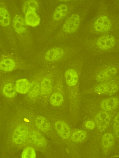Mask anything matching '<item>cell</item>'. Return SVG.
Masks as SVG:
<instances>
[{
  "instance_id": "obj_1",
  "label": "cell",
  "mask_w": 119,
  "mask_h": 158,
  "mask_svg": "<svg viewBox=\"0 0 119 158\" xmlns=\"http://www.w3.org/2000/svg\"><path fill=\"white\" fill-rule=\"evenodd\" d=\"M80 17L77 14H73L69 17L64 23L62 29L65 32L70 33L75 32L80 24Z\"/></svg>"
},
{
  "instance_id": "obj_2",
  "label": "cell",
  "mask_w": 119,
  "mask_h": 158,
  "mask_svg": "<svg viewBox=\"0 0 119 158\" xmlns=\"http://www.w3.org/2000/svg\"><path fill=\"white\" fill-rule=\"evenodd\" d=\"M118 90V86L114 82H106L101 83L96 86L94 90L99 94H105L112 95L117 92Z\"/></svg>"
},
{
  "instance_id": "obj_3",
  "label": "cell",
  "mask_w": 119,
  "mask_h": 158,
  "mask_svg": "<svg viewBox=\"0 0 119 158\" xmlns=\"http://www.w3.org/2000/svg\"><path fill=\"white\" fill-rule=\"evenodd\" d=\"M95 119L99 130L101 131H103L108 127L111 117L109 114L106 111H100L96 114Z\"/></svg>"
},
{
  "instance_id": "obj_4",
  "label": "cell",
  "mask_w": 119,
  "mask_h": 158,
  "mask_svg": "<svg viewBox=\"0 0 119 158\" xmlns=\"http://www.w3.org/2000/svg\"><path fill=\"white\" fill-rule=\"evenodd\" d=\"M28 133L27 127L25 125H20L16 128L14 132L13 140L16 144H21L26 140Z\"/></svg>"
},
{
  "instance_id": "obj_5",
  "label": "cell",
  "mask_w": 119,
  "mask_h": 158,
  "mask_svg": "<svg viewBox=\"0 0 119 158\" xmlns=\"http://www.w3.org/2000/svg\"><path fill=\"white\" fill-rule=\"evenodd\" d=\"M96 44L101 49L108 50L114 46L116 40L114 36L112 35H104L98 39Z\"/></svg>"
},
{
  "instance_id": "obj_6",
  "label": "cell",
  "mask_w": 119,
  "mask_h": 158,
  "mask_svg": "<svg viewBox=\"0 0 119 158\" xmlns=\"http://www.w3.org/2000/svg\"><path fill=\"white\" fill-rule=\"evenodd\" d=\"M36 8L29 7L25 13V21L26 24L33 27L38 25L40 21V18L36 12Z\"/></svg>"
},
{
  "instance_id": "obj_7",
  "label": "cell",
  "mask_w": 119,
  "mask_h": 158,
  "mask_svg": "<svg viewBox=\"0 0 119 158\" xmlns=\"http://www.w3.org/2000/svg\"><path fill=\"white\" fill-rule=\"evenodd\" d=\"M112 23L110 19L107 16L103 15L98 18L95 22L94 27L98 32L107 31L111 28Z\"/></svg>"
},
{
  "instance_id": "obj_8",
  "label": "cell",
  "mask_w": 119,
  "mask_h": 158,
  "mask_svg": "<svg viewBox=\"0 0 119 158\" xmlns=\"http://www.w3.org/2000/svg\"><path fill=\"white\" fill-rule=\"evenodd\" d=\"M117 70L113 67H109L99 73L96 76V80L99 82L106 81L114 77L117 74Z\"/></svg>"
},
{
  "instance_id": "obj_9",
  "label": "cell",
  "mask_w": 119,
  "mask_h": 158,
  "mask_svg": "<svg viewBox=\"0 0 119 158\" xmlns=\"http://www.w3.org/2000/svg\"><path fill=\"white\" fill-rule=\"evenodd\" d=\"M55 129L59 135L64 139H68L70 136L69 127L64 122L59 121L55 125Z\"/></svg>"
},
{
  "instance_id": "obj_10",
  "label": "cell",
  "mask_w": 119,
  "mask_h": 158,
  "mask_svg": "<svg viewBox=\"0 0 119 158\" xmlns=\"http://www.w3.org/2000/svg\"><path fill=\"white\" fill-rule=\"evenodd\" d=\"M64 54V51L63 49L60 48H52L46 53L45 58L48 61H54L61 58Z\"/></svg>"
},
{
  "instance_id": "obj_11",
  "label": "cell",
  "mask_w": 119,
  "mask_h": 158,
  "mask_svg": "<svg viewBox=\"0 0 119 158\" xmlns=\"http://www.w3.org/2000/svg\"><path fill=\"white\" fill-rule=\"evenodd\" d=\"M119 100L117 97H112L103 100L101 103L102 108L106 111L115 109L118 105Z\"/></svg>"
},
{
  "instance_id": "obj_12",
  "label": "cell",
  "mask_w": 119,
  "mask_h": 158,
  "mask_svg": "<svg viewBox=\"0 0 119 158\" xmlns=\"http://www.w3.org/2000/svg\"><path fill=\"white\" fill-rule=\"evenodd\" d=\"M29 137L33 143L37 146L43 147L46 144V141L45 138L37 131H31L29 133Z\"/></svg>"
},
{
  "instance_id": "obj_13",
  "label": "cell",
  "mask_w": 119,
  "mask_h": 158,
  "mask_svg": "<svg viewBox=\"0 0 119 158\" xmlns=\"http://www.w3.org/2000/svg\"><path fill=\"white\" fill-rule=\"evenodd\" d=\"M13 26L15 31L19 34L24 33L26 29L25 19L21 16H15L13 20Z\"/></svg>"
},
{
  "instance_id": "obj_14",
  "label": "cell",
  "mask_w": 119,
  "mask_h": 158,
  "mask_svg": "<svg viewBox=\"0 0 119 158\" xmlns=\"http://www.w3.org/2000/svg\"><path fill=\"white\" fill-rule=\"evenodd\" d=\"M65 81L67 84L71 86H74L77 83L78 76L76 71L73 69H69L65 73Z\"/></svg>"
},
{
  "instance_id": "obj_15",
  "label": "cell",
  "mask_w": 119,
  "mask_h": 158,
  "mask_svg": "<svg viewBox=\"0 0 119 158\" xmlns=\"http://www.w3.org/2000/svg\"><path fill=\"white\" fill-rule=\"evenodd\" d=\"M30 87V84L26 79H20L16 82V90L19 93L22 94L26 93L28 92Z\"/></svg>"
},
{
  "instance_id": "obj_16",
  "label": "cell",
  "mask_w": 119,
  "mask_h": 158,
  "mask_svg": "<svg viewBox=\"0 0 119 158\" xmlns=\"http://www.w3.org/2000/svg\"><path fill=\"white\" fill-rule=\"evenodd\" d=\"M35 123L37 127L43 132L48 131L50 128L49 122L46 118L42 116H38L36 118Z\"/></svg>"
},
{
  "instance_id": "obj_17",
  "label": "cell",
  "mask_w": 119,
  "mask_h": 158,
  "mask_svg": "<svg viewBox=\"0 0 119 158\" xmlns=\"http://www.w3.org/2000/svg\"><path fill=\"white\" fill-rule=\"evenodd\" d=\"M68 7L65 5L62 4L58 6L55 9L53 15V18L55 20L61 19L66 15Z\"/></svg>"
},
{
  "instance_id": "obj_18",
  "label": "cell",
  "mask_w": 119,
  "mask_h": 158,
  "mask_svg": "<svg viewBox=\"0 0 119 158\" xmlns=\"http://www.w3.org/2000/svg\"><path fill=\"white\" fill-rule=\"evenodd\" d=\"M41 91L43 95L49 94L51 92L52 86L51 81L48 78L42 80L41 84Z\"/></svg>"
},
{
  "instance_id": "obj_19",
  "label": "cell",
  "mask_w": 119,
  "mask_h": 158,
  "mask_svg": "<svg viewBox=\"0 0 119 158\" xmlns=\"http://www.w3.org/2000/svg\"><path fill=\"white\" fill-rule=\"evenodd\" d=\"M15 65V63L12 59H4L0 62V69L5 71H10L14 68Z\"/></svg>"
},
{
  "instance_id": "obj_20",
  "label": "cell",
  "mask_w": 119,
  "mask_h": 158,
  "mask_svg": "<svg viewBox=\"0 0 119 158\" xmlns=\"http://www.w3.org/2000/svg\"><path fill=\"white\" fill-rule=\"evenodd\" d=\"M10 22V17L7 10L2 7H0V25L3 27L8 26Z\"/></svg>"
},
{
  "instance_id": "obj_21",
  "label": "cell",
  "mask_w": 119,
  "mask_h": 158,
  "mask_svg": "<svg viewBox=\"0 0 119 158\" xmlns=\"http://www.w3.org/2000/svg\"><path fill=\"white\" fill-rule=\"evenodd\" d=\"M64 98L62 94L59 92L53 93L50 98V103L53 106H60L63 101Z\"/></svg>"
},
{
  "instance_id": "obj_22",
  "label": "cell",
  "mask_w": 119,
  "mask_h": 158,
  "mask_svg": "<svg viewBox=\"0 0 119 158\" xmlns=\"http://www.w3.org/2000/svg\"><path fill=\"white\" fill-rule=\"evenodd\" d=\"M3 92L7 97L9 98H13L15 96L16 94L15 87L12 83H7L4 86Z\"/></svg>"
},
{
  "instance_id": "obj_23",
  "label": "cell",
  "mask_w": 119,
  "mask_h": 158,
  "mask_svg": "<svg viewBox=\"0 0 119 158\" xmlns=\"http://www.w3.org/2000/svg\"><path fill=\"white\" fill-rule=\"evenodd\" d=\"M114 143V138L112 134L110 133L104 134L102 137V143L103 146L108 148L112 146Z\"/></svg>"
},
{
  "instance_id": "obj_24",
  "label": "cell",
  "mask_w": 119,
  "mask_h": 158,
  "mask_svg": "<svg viewBox=\"0 0 119 158\" xmlns=\"http://www.w3.org/2000/svg\"><path fill=\"white\" fill-rule=\"evenodd\" d=\"M40 90L38 84L36 82H33L30 84V87L28 91V95L29 97L33 98L38 95Z\"/></svg>"
},
{
  "instance_id": "obj_25",
  "label": "cell",
  "mask_w": 119,
  "mask_h": 158,
  "mask_svg": "<svg viewBox=\"0 0 119 158\" xmlns=\"http://www.w3.org/2000/svg\"><path fill=\"white\" fill-rule=\"evenodd\" d=\"M87 135V133L85 131L83 130H78L73 133L71 138L73 141L77 142L83 140L86 137Z\"/></svg>"
},
{
  "instance_id": "obj_26",
  "label": "cell",
  "mask_w": 119,
  "mask_h": 158,
  "mask_svg": "<svg viewBox=\"0 0 119 158\" xmlns=\"http://www.w3.org/2000/svg\"><path fill=\"white\" fill-rule=\"evenodd\" d=\"M36 154L34 149L31 147L25 148L23 152L22 158H35Z\"/></svg>"
},
{
  "instance_id": "obj_27",
  "label": "cell",
  "mask_w": 119,
  "mask_h": 158,
  "mask_svg": "<svg viewBox=\"0 0 119 158\" xmlns=\"http://www.w3.org/2000/svg\"><path fill=\"white\" fill-rule=\"evenodd\" d=\"M119 112L116 114L113 120V128L114 131L116 136L119 137Z\"/></svg>"
},
{
  "instance_id": "obj_28",
  "label": "cell",
  "mask_w": 119,
  "mask_h": 158,
  "mask_svg": "<svg viewBox=\"0 0 119 158\" xmlns=\"http://www.w3.org/2000/svg\"><path fill=\"white\" fill-rule=\"evenodd\" d=\"M37 2L36 1L34 0L28 1L24 4V10L25 13L29 7L33 6L37 8Z\"/></svg>"
},
{
  "instance_id": "obj_29",
  "label": "cell",
  "mask_w": 119,
  "mask_h": 158,
  "mask_svg": "<svg viewBox=\"0 0 119 158\" xmlns=\"http://www.w3.org/2000/svg\"><path fill=\"white\" fill-rule=\"evenodd\" d=\"M85 126L87 128L92 130L94 129L95 127V123L92 121H88L85 123Z\"/></svg>"
},
{
  "instance_id": "obj_30",
  "label": "cell",
  "mask_w": 119,
  "mask_h": 158,
  "mask_svg": "<svg viewBox=\"0 0 119 158\" xmlns=\"http://www.w3.org/2000/svg\"><path fill=\"white\" fill-rule=\"evenodd\" d=\"M60 1L62 2H68L69 1V0H60Z\"/></svg>"
}]
</instances>
